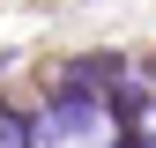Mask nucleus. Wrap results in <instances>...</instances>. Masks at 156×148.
<instances>
[{
  "label": "nucleus",
  "instance_id": "f257e3e1",
  "mask_svg": "<svg viewBox=\"0 0 156 148\" xmlns=\"http://www.w3.org/2000/svg\"><path fill=\"white\" fill-rule=\"evenodd\" d=\"M0 148H30V141H23V126H15V119H0Z\"/></svg>",
  "mask_w": 156,
  "mask_h": 148
}]
</instances>
